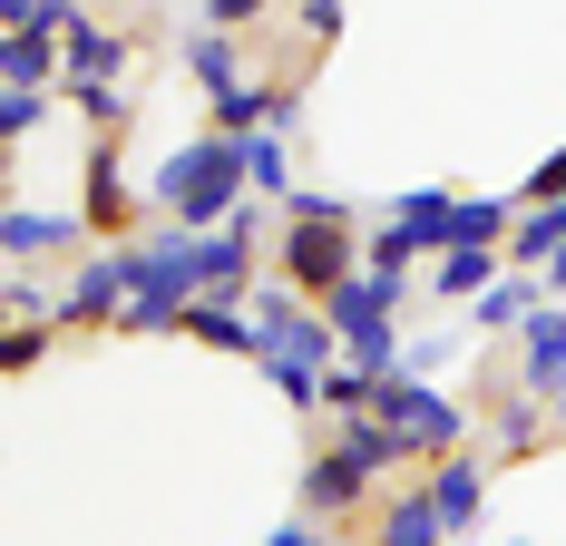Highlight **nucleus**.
Here are the masks:
<instances>
[{"instance_id":"nucleus-1","label":"nucleus","mask_w":566,"mask_h":546,"mask_svg":"<svg viewBox=\"0 0 566 546\" xmlns=\"http://www.w3.org/2000/svg\"><path fill=\"white\" fill-rule=\"evenodd\" d=\"M147 196H157V224H176V234H226L254 206V176H244L234 137L196 127V137H176L167 157L147 166Z\"/></svg>"},{"instance_id":"nucleus-2","label":"nucleus","mask_w":566,"mask_h":546,"mask_svg":"<svg viewBox=\"0 0 566 546\" xmlns=\"http://www.w3.org/2000/svg\"><path fill=\"white\" fill-rule=\"evenodd\" d=\"M371 420H381L410 459H430V469H440V459H469V430H479L440 381H410V371H400V381H371Z\"/></svg>"},{"instance_id":"nucleus-3","label":"nucleus","mask_w":566,"mask_h":546,"mask_svg":"<svg viewBox=\"0 0 566 546\" xmlns=\"http://www.w3.org/2000/svg\"><path fill=\"white\" fill-rule=\"evenodd\" d=\"M361 264H371V234H361V224H283L274 234V273L303 303H333Z\"/></svg>"},{"instance_id":"nucleus-4","label":"nucleus","mask_w":566,"mask_h":546,"mask_svg":"<svg viewBox=\"0 0 566 546\" xmlns=\"http://www.w3.org/2000/svg\"><path fill=\"white\" fill-rule=\"evenodd\" d=\"M98 224L78 216V206H0V254H10V273H40L59 254V264H88L98 244H88Z\"/></svg>"},{"instance_id":"nucleus-5","label":"nucleus","mask_w":566,"mask_h":546,"mask_svg":"<svg viewBox=\"0 0 566 546\" xmlns=\"http://www.w3.org/2000/svg\"><path fill=\"white\" fill-rule=\"evenodd\" d=\"M117 313H127V244H98L59 283V342L69 332H117Z\"/></svg>"},{"instance_id":"nucleus-6","label":"nucleus","mask_w":566,"mask_h":546,"mask_svg":"<svg viewBox=\"0 0 566 546\" xmlns=\"http://www.w3.org/2000/svg\"><path fill=\"white\" fill-rule=\"evenodd\" d=\"M371 497H381V479H371V469H361L342 439H323V449L303 459V517H313V527H342V517H361Z\"/></svg>"},{"instance_id":"nucleus-7","label":"nucleus","mask_w":566,"mask_h":546,"mask_svg":"<svg viewBox=\"0 0 566 546\" xmlns=\"http://www.w3.org/2000/svg\"><path fill=\"white\" fill-rule=\"evenodd\" d=\"M59 59H69V78H59V88H117V78H127V59H137V40H127L117 20H98V10H69Z\"/></svg>"},{"instance_id":"nucleus-8","label":"nucleus","mask_w":566,"mask_h":546,"mask_svg":"<svg viewBox=\"0 0 566 546\" xmlns=\"http://www.w3.org/2000/svg\"><path fill=\"white\" fill-rule=\"evenodd\" d=\"M137 206H147V186L127 176V147H88V157H78V216L98 224V234H127ZM127 244H137V234H127Z\"/></svg>"},{"instance_id":"nucleus-9","label":"nucleus","mask_w":566,"mask_h":546,"mask_svg":"<svg viewBox=\"0 0 566 546\" xmlns=\"http://www.w3.org/2000/svg\"><path fill=\"white\" fill-rule=\"evenodd\" d=\"M509 351H517V390H537V400L557 410V390H566V303H557V293L537 303V323L517 332Z\"/></svg>"},{"instance_id":"nucleus-10","label":"nucleus","mask_w":566,"mask_h":546,"mask_svg":"<svg viewBox=\"0 0 566 546\" xmlns=\"http://www.w3.org/2000/svg\"><path fill=\"white\" fill-rule=\"evenodd\" d=\"M381 224L420 244V264H440V254L459 244V196H450V186H400V196H391V216H381Z\"/></svg>"},{"instance_id":"nucleus-11","label":"nucleus","mask_w":566,"mask_h":546,"mask_svg":"<svg viewBox=\"0 0 566 546\" xmlns=\"http://www.w3.org/2000/svg\"><path fill=\"white\" fill-rule=\"evenodd\" d=\"M176 59H186V78L206 88V108H226V98H244V88H254V78H244V40L206 30V20H196V30L176 40Z\"/></svg>"},{"instance_id":"nucleus-12","label":"nucleus","mask_w":566,"mask_h":546,"mask_svg":"<svg viewBox=\"0 0 566 546\" xmlns=\"http://www.w3.org/2000/svg\"><path fill=\"white\" fill-rule=\"evenodd\" d=\"M420 489H430V507H440V527H450V537H469V527L489 517V459H479V449H469V459H440Z\"/></svg>"},{"instance_id":"nucleus-13","label":"nucleus","mask_w":566,"mask_h":546,"mask_svg":"<svg viewBox=\"0 0 566 546\" xmlns=\"http://www.w3.org/2000/svg\"><path fill=\"white\" fill-rule=\"evenodd\" d=\"M371 546H459V537L440 527L430 489L410 479V489H391V497H381V517H371Z\"/></svg>"},{"instance_id":"nucleus-14","label":"nucleus","mask_w":566,"mask_h":546,"mask_svg":"<svg viewBox=\"0 0 566 546\" xmlns=\"http://www.w3.org/2000/svg\"><path fill=\"white\" fill-rule=\"evenodd\" d=\"M499 283H509V254H479V244H459V254L430 264V293H440V303H489Z\"/></svg>"},{"instance_id":"nucleus-15","label":"nucleus","mask_w":566,"mask_h":546,"mask_svg":"<svg viewBox=\"0 0 566 546\" xmlns=\"http://www.w3.org/2000/svg\"><path fill=\"white\" fill-rule=\"evenodd\" d=\"M566 254V206H537V216H517V244H509V273H547Z\"/></svg>"},{"instance_id":"nucleus-16","label":"nucleus","mask_w":566,"mask_h":546,"mask_svg":"<svg viewBox=\"0 0 566 546\" xmlns=\"http://www.w3.org/2000/svg\"><path fill=\"white\" fill-rule=\"evenodd\" d=\"M244 176H254V206H293V186H303V176H293V157H283V127L244 147Z\"/></svg>"},{"instance_id":"nucleus-17","label":"nucleus","mask_w":566,"mask_h":546,"mask_svg":"<svg viewBox=\"0 0 566 546\" xmlns=\"http://www.w3.org/2000/svg\"><path fill=\"white\" fill-rule=\"evenodd\" d=\"M489 439H499L509 459H527V449L547 439V400H537V390H509V400H499V420H489Z\"/></svg>"},{"instance_id":"nucleus-18","label":"nucleus","mask_w":566,"mask_h":546,"mask_svg":"<svg viewBox=\"0 0 566 546\" xmlns=\"http://www.w3.org/2000/svg\"><path fill=\"white\" fill-rule=\"evenodd\" d=\"M69 117H88V147H127V98L117 88H59Z\"/></svg>"},{"instance_id":"nucleus-19","label":"nucleus","mask_w":566,"mask_h":546,"mask_svg":"<svg viewBox=\"0 0 566 546\" xmlns=\"http://www.w3.org/2000/svg\"><path fill=\"white\" fill-rule=\"evenodd\" d=\"M50 108H69L59 88H0V147H20V137H40Z\"/></svg>"},{"instance_id":"nucleus-20","label":"nucleus","mask_w":566,"mask_h":546,"mask_svg":"<svg viewBox=\"0 0 566 546\" xmlns=\"http://www.w3.org/2000/svg\"><path fill=\"white\" fill-rule=\"evenodd\" d=\"M283 224H361V206H352V196H323V186H293Z\"/></svg>"},{"instance_id":"nucleus-21","label":"nucleus","mask_w":566,"mask_h":546,"mask_svg":"<svg viewBox=\"0 0 566 546\" xmlns=\"http://www.w3.org/2000/svg\"><path fill=\"white\" fill-rule=\"evenodd\" d=\"M517 206H527V216H537V206H566V147H557L547 166H537L527 186H517Z\"/></svg>"},{"instance_id":"nucleus-22","label":"nucleus","mask_w":566,"mask_h":546,"mask_svg":"<svg viewBox=\"0 0 566 546\" xmlns=\"http://www.w3.org/2000/svg\"><path fill=\"white\" fill-rule=\"evenodd\" d=\"M410 264H420V244L391 234V224H371V273H410Z\"/></svg>"},{"instance_id":"nucleus-23","label":"nucleus","mask_w":566,"mask_h":546,"mask_svg":"<svg viewBox=\"0 0 566 546\" xmlns=\"http://www.w3.org/2000/svg\"><path fill=\"white\" fill-rule=\"evenodd\" d=\"M196 20H206V30H254V20H264V0H206Z\"/></svg>"},{"instance_id":"nucleus-24","label":"nucleus","mask_w":566,"mask_h":546,"mask_svg":"<svg viewBox=\"0 0 566 546\" xmlns=\"http://www.w3.org/2000/svg\"><path fill=\"white\" fill-rule=\"evenodd\" d=\"M264 546H333V527H313V517H283Z\"/></svg>"},{"instance_id":"nucleus-25","label":"nucleus","mask_w":566,"mask_h":546,"mask_svg":"<svg viewBox=\"0 0 566 546\" xmlns=\"http://www.w3.org/2000/svg\"><path fill=\"white\" fill-rule=\"evenodd\" d=\"M40 351H50V323H40V332H10V351H0V361H10V371H30Z\"/></svg>"}]
</instances>
